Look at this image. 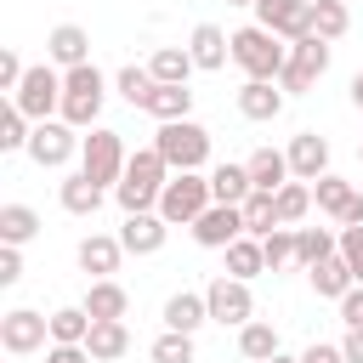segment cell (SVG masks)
I'll return each mask as SVG.
<instances>
[{"instance_id":"obj_1","label":"cell","mask_w":363,"mask_h":363,"mask_svg":"<svg viewBox=\"0 0 363 363\" xmlns=\"http://www.w3.org/2000/svg\"><path fill=\"white\" fill-rule=\"evenodd\" d=\"M164 182H170V164L159 159V147H136L130 164H125V182L113 187V199H119L125 216H142V210H159Z\"/></svg>"},{"instance_id":"obj_2","label":"cell","mask_w":363,"mask_h":363,"mask_svg":"<svg viewBox=\"0 0 363 363\" xmlns=\"http://www.w3.org/2000/svg\"><path fill=\"white\" fill-rule=\"evenodd\" d=\"M233 62H238L250 79H278V74H284V62H289V45H284L272 28L250 23V28H238V34H233Z\"/></svg>"},{"instance_id":"obj_3","label":"cell","mask_w":363,"mask_h":363,"mask_svg":"<svg viewBox=\"0 0 363 363\" xmlns=\"http://www.w3.org/2000/svg\"><path fill=\"white\" fill-rule=\"evenodd\" d=\"M102 96H108V79H102V68L96 62H85V68H68L62 74V119L79 130V125H96V113H102Z\"/></svg>"},{"instance_id":"obj_4","label":"cell","mask_w":363,"mask_h":363,"mask_svg":"<svg viewBox=\"0 0 363 363\" xmlns=\"http://www.w3.org/2000/svg\"><path fill=\"white\" fill-rule=\"evenodd\" d=\"M210 204H216V193H210V176H199V170L170 176V182H164V193H159V216H164L170 227H193Z\"/></svg>"},{"instance_id":"obj_5","label":"cell","mask_w":363,"mask_h":363,"mask_svg":"<svg viewBox=\"0 0 363 363\" xmlns=\"http://www.w3.org/2000/svg\"><path fill=\"white\" fill-rule=\"evenodd\" d=\"M153 147H159V159L182 176V170H199V164L210 159V130H204L199 119H176V125H159Z\"/></svg>"},{"instance_id":"obj_6","label":"cell","mask_w":363,"mask_h":363,"mask_svg":"<svg viewBox=\"0 0 363 363\" xmlns=\"http://www.w3.org/2000/svg\"><path fill=\"white\" fill-rule=\"evenodd\" d=\"M125 164H130V153H125V142H119V130H91L85 136V147H79V170L96 182V187H119L125 182Z\"/></svg>"},{"instance_id":"obj_7","label":"cell","mask_w":363,"mask_h":363,"mask_svg":"<svg viewBox=\"0 0 363 363\" xmlns=\"http://www.w3.org/2000/svg\"><path fill=\"white\" fill-rule=\"evenodd\" d=\"M11 102L34 119V125H45L51 119V108H62V68H51V62H34L28 74H23V85L11 91Z\"/></svg>"},{"instance_id":"obj_8","label":"cell","mask_w":363,"mask_h":363,"mask_svg":"<svg viewBox=\"0 0 363 363\" xmlns=\"http://www.w3.org/2000/svg\"><path fill=\"white\" fill-rule=\"evenodd\" d=\"M323 68H329V40H318V34L295 40V45H289V62H284V74H278L284 96H301V91H312V85L323 79Z\"/></svg>"},{"instance_id":"obj_9","label":"cell","mask_w":363,"mask_h":363,"mask_svg":"<svg viewBox=\"0 0 363 363\" xmlns=\"http://www.w3.org/2000/svg\"><path fill=\"white\" fill-rule=\"evenodd\" d=\"M79 147H85V136H74L68 119H45V125H34V136H28V159H34L40 170H62Z\"/></svg>"},{"instance_id":"obj_10","label":"cell","mask_w":363,"mask_h":363,"mask_svg":"<svg viewBox=\"0 0 363 363\" xmlns=\"http://www.w3.org/2000/svg\"><path fill=\"white\" fill-rule=\"evenodd\" d=\"M204 301H210V323H233V329H244V323H255V295H250V284L244 278H210V289H204Z\"/></svg>"},{"instance_id":"obj_11","label":"cell","mask_w":363,"mask_h":363,"mask_svg":"<svg viewBox=\"0 0 363 363\" xmlns=\"http://www.w3.org/2000/svg\"><path fill=\"white\" fill-rule=\"evenodd\" d=\"M45 340H51V318H40V312H28V306H11V312L0 318V346H6L11 357L40 352Z\"/></svg>"},{"instance_id":"obj_12","label":"cell","mask_w":363,"mask_h":363,"mask_svg":"<svg viewBox=\"0 0 363 363\" xmlns=\"http://www.w3.org/2000/svg\"><path fill=\"white\" fill-rule=\"evenodd\" d=\"M255 23L295 45L312 34V0H255Z\"/></svg>"},{"instance_id":"obj_13","label":"cell","mask_w":363,"mask_h":363,"mask_svg":"<svg viewBox=\"0 0 363 363\" xmlns=\"http://www.w3.org/2000/svg\"><path fill=\"white\" fill-rule=\"evenodd\" d=\"M193 238H199L204 250H227V244H238V238H244V210H238V204H210V210L193 221Z\"/></svg>"},{"instance_id":"obj_14","label":"cell","mask_w":363,"mask_h":363,"mask_svg":"<svg viewBox=\"0 0 363 363\" xmlns=\"http://www.w3.org/2000/svg\"><path fill=\"white\" fill-rule=\"evenodd\" d=\"M45 62L62 68V74H68V68H85V62H91V34H85L79 23H57V28L45 34Z\"/></svg>"},{"instance_id":"obj_15","label":"cell","mask_w":363,"mask_h":363,"mask_svg":"<svg viewBox=\"0 0 363 363\" xmlns=\"http://www.w3.org/2000/svg\"><path fill=\"white\" fill-rule=\"evenodd\" d=\"M164 238H170V221H164L159 210L125 216V227H119V244H125V255H159V250H164Z\"/></svg>"},{"instance_id":"obj_16","label":"cell","mask_w":363,"mask_h":363,"mask_svg":"<svg viewBox=\"0 0 363 363\" xmlns=\"http://www.w3.org/2000/svg\"><path fill=\"white\" fill-rule=\"evenodd\" d=\"M238 113L255 119V125L278 119V113H284V85H278V79H244V85H238Z\"/></svg>"},{"instance_id":"obj_17","label":"cell","mask_w":363,"mask_h":363,"mask_svg":"<svg viewBox=\"0 0 363 363\" xmlns=\"http://www.w3.org/2000/svg\"><path fill=\"white\" fill-rule=\"evenodd\" d=\"M289 176H295V182L329 176V142H323L318 130H301V136L289 142Z\"/></svg>"},{"instance_id":"obj_18","label":"cell","mask_w":363,"mask_h":363,"mask_svg":"<svg viewBox=\"0 0 363 363\" xmlns=\"http://www.w3.org/2000/svg\"><path fill=\"white\" fill-rule=\"evenodd\" d=\"M187 57H193V68L216 74V68H227V57H233V34H221L216 23H199L193 40H187Z\"/></svg>"},{"instance_id":"obj_19","label":"cell","mask_w":363,"mask_h":363,"mask_svg":"<svg viewBox=\"0 0 363 363\" xmlns=\"http://www.w3.org/2000/svg\"><path fill=\"white\" fill-rule=\"evenodd\" d=\"M96 323H125V312H130V295L113 284V278H96L91 289H85V301H79Z\"/></svg>"},{"instance_id":"obj_20","label":"cell","mask_w":363,"mask_h":363,"mask_svg":"<svg viewBox=\"0 0 363 363\" xmlns=\"http://www.w3.org/2000/svg\"><path fill=\"white\" fill-rule=\"evenodd\" d=\"M204 323H210V301H204V295L182 289V295L164 301V329H176V335H199Z\"/></svg>"},{"instance_id":"obj_21","label":"cell","mask_w":363,"mask_h":363,"mask_svg":"<svg viewBox=\"0 0 363 363\" xmlns=\"http://www.w3.org/2000/svg\"><path fill=\"white\" fill-rule=\"evenodd\" d=\"M244 170H250L255 193H278V187L289 182V153H278V147H255V153L244 159Z\"/></svg>"},{"instance_id":"obj_22","label":"cell","mask_w":363,"mask_h":363,"mask_svg":"<svg viewBox=\"0 0 363 363\" xmlns=\"http://www.w3.org/2000/svg\"><path fill=\"white\" fill-rule=\"evenodd\" d=\"M119 261H125V244H119V238H108V233H91V238L79 244V267H85L91 278H113V272H119Z\"/></svg>"},{"instance_id":"obj_23","label":"cell","mask_w":363,"mask_h":363,"mask_svg":"<svg viewBox=\"0 0 363 363\" xmlns=\"http://www.w3.org/2000/svg\"><path fill=\"white\" fill-rule=\"evenodd\" d=\"M57 199H62V210L68 216H96L102 210V187L85 176V170H74V176H62V187H57Z\"/></svg>"},{"instance_id":"obj_24","label":"cell","mask_w":363,"mask_h":363,"mask_svg":"<svg viewBox=\"0 0 363 363\" xmlns=\"http://www.w3.org/2000/svg\"><path fill=\"white\" fill-rule=\"evenodd\" d=\"M329 255H340V238L329 233V227H295V261L312 272L318 261H329Z\"/></svg>"},{"instance_id":"obj_25","label":"cell","mask_w":363,"mask_h":363,"mask_svg":"<svg viewBox=\"0 0 363 363\" xmlns=\"http://www.w3.org/2000/svg\"><path fill=\"white\" fill-rule=\"evenodd\" d=\"M306 278H312V289H318L323 301H346V289H357V278H352V267H346L340 255H329V261H318V267H312Z\"/></svg>"},{"instance_id":"obj_26","label":"cell","mask_w":363,"mask_h":363,"mask_svg":"<svg viewBox=\"0 0 363 363\" xmlns=\"http://www.w3.org/2000/svg\"><path fill=\"white\" fill-rule=\"evenodd\" d=\"M91 323L96 318L85 306H57L51 312V346H85L91 340Z\"/></svg>"},{"instance_id":"obj_27","label":"cell","mask_w":363,"mask_h":363,"mask_svg":"<svg viewBox=\"0 0 363 363\" xmlns=\"http://www.w3.org/2000/svg\"><path fill=\"white\" fill-rule=\"evenodd\" d=\"M147 74H153L159 85H187V74H193L187 45H159V51L147 57Z\"/></svg>"},{"instance_id":"obj_28","label":"cell","mask_w":363,"mask_h":363,"mask_svg":"<svg viewBox=\"0 0 363 363\" xmlns=\"http://www.w3.org/2000/svg\"><path fill=\"white\" fill-rule=\"evenodd\" d=\"M147 113H153L159 125H176V119H187V113H193V91H187V85H153Z\"/></svg>"},{"instance_id":"obj_29","label":"cell","mask_w":363,"mask_h":363,"mask_svg":"<svg viewBox=\"0 0 363 363\" xmlns=\"http://www.w3.org/2000/svg\"><path fill=\"white\" fill-rule=\"evenodd\" d=\"M210 193H216V204H244L255 193V182H250L244 164H216L210 170Z\"/></svg>"},{"instance_id":"obj_30","label":"cell","mask_w":363,"mask_h":363,"mask_svg":"<svg viewBox=\"0 0 363 363\" xmlns=\"http://www.w3.org/2000/svg\"><path fill=\"white\" fill-rule=\"evenodd\" d=\"M238 210H244V233H250V238H267V233L284 227V221H278V193H250Z\"/></svg>"},{"instance_id":"obj_31","label":"cell","mask_w":363,"mask_h":363,"mask_svg":"<svg viewBox=\"0 0 363 363\" xmlns=\"http://www.w3.org/2000/svg\"><path fill=\"white\" fill-rule=\"evenodd\" d=\"M85 352H91L96 363H119V357L130 352V329H125V323H91Z\"/></svg>"},{"instance_id":"obj_32","label":"cell","mask_w":363,"mask_h":363,"mask_svg":"<svg viewBox=\"0 0 363 363\" xmlns=\"http://www.w3.org/2000/svg\"><path fill=\"white\" fill-rule=\"evenodd\" d=\"M312 199H318V210H323V216H335V221H340V216L352 210L357 187H352L346 176H318V182H312Z\"/></svg>"},{"instance_id":"obj_33","label":"cell","mask_w":363,"mask_h":363,"mask_svg":"<svg viewBox=\"0 0 363 363\" xmlns=\"http://www.w3.org/2000/svg\"><path fill=\"white\" fill-rule=\"evenodd\" d=\"M40 233V216H34V204H0V244H28Z\"/></svg>"},{"instance_id":"obj_34","label":"cell","mask_w":363,"mask_h":363,"mask_svg":"<svg viewBox=\"0 0 363 363\" xmlns=\"http://www.w3.org/2000/svg\"><path fill=\"white\" fill-rule=\"evenodd\" d=\"M255 272H267V250H261V238H238V244H227V278H255Z\"/></svg>"},{"instance_id":"obj_35","label":"cell","mask_w":363,"mask_h":363,"mask_svg":"<svg viewBox=\"0 0 363 363\" xmlns=\"http://www.w3.org/2000/svg\"><path fill=\"white\" fill-rule=\"evenodd\" d=\"M238 352H244L250 363L278 357V329H272V323H261V318H255V323H244V329H238Z\"/></svg>"},{"instance_id":"obj_36","label":"cell","mask_w":363,"mask_h":363,"mask_svg":"<svg viewBox=\"0 0 363 363\" xmlns=\"http://www.w3.org/2000/svg\"><path fill=\"white\" fill-rule=\"evenodd\" d=\"M346 28H352L346 0H312V34H318V40H340Z\"/></svg>"},{"instance_id":"obj_37","label":"cell","mask_w":363,"mask_h":363,"mask_svg":"<svg viewBox=\"0 0 363 363\" xmlns=\"http://www.w3.org/2000/svg\"><path fill=\"white\" fill-rule=\"evenodd\" d=\"M153 85H159V79H153L147 68H136V62H125V68L113 74V91H119V96H125L130 108H147V96H153Z\"/></svg>"},{"instance_id":"obj_38","label":"cell","mask_w":363,"mask_h":363,"mask_svg":"<svg viewBox=\"0 0 363 363\" xmlns=\"http://www.w3.org/2000/svg\"><path fill=\"white\" fill-rule=\"evenodd\" d=\"M28 136H34V119L17 108V102H6V113H0V153H28Z\"/></svg>"},{"instance_id":"obj_39","label":"cell","mask_w":363,"mask_h":363,"mask_svg":"<svg viewBox=\"0 0 363 363\" xmlns=\"http://www.w3.org/2000/svg\"><path fill=\"white\" fill-rule=\"evenodd\" d=\"M306 210H312V187H306V182H284V187H278V221L295 227Z\"/></svg>"},{"instance_id":"obj_40","label":"cell","mask_w":363,"mask_h":363,"mask_svg":"<svg viewBox=\"0 0 363 363\" xmlns=\"http://www.w3.org/2000/svg\"><path fill=\"white\" fill-rule=\"evenodd\" d=\"M261 250H267V272H284V267L295 261V227L267 233V238H261Z\"/></svg>"},{"instance_id":"obj_41","label":"cell","mask_w":363,"mask_h":363,"mask_svg":"<svg viewBox=\"0 0 363 363\" xmlns=\"http://www.w3.org/2000/svg\"><path fill=\"white\" fill-rule=\"evenodd\" d=\"M153 363H193V335L164 329V335L153 340Z\"/></svg>"},{"instance_id":"obj_42","label":"cell","mask_w":363,"mask_h":363,"mask_svg":"<svg viewBox=\"0 0 363 363\" xmlns=\"http://www.w3.org/2000/svg\"><path fill=\"white\" fill-rule=\"evenodd\" d=\"M340 261H346L352 278L363 284V227H340Z\"/></svg>"},{"instance_id":"obj_43","label":"cell","mask_w":363,"mask_h":363,"mask_svg":"<svg viewBox=\"0 0 363 363\" xmlns=\"http://www.w3.org/2000/svg\"><path fill=\"white\" fill-rule=\"evenodd\" d=\"M23 74H28V68H23V57H17V51H0V91H17V85H23Z\"/></svg>"},{"instance_id":"obj_44","label":"cell","mask_w":363,"mask_h":363,"mask_svg":"<svg viewBox=\"0 0 363 363\" xmlns=\"http://www.w3.org/2000/svg\"><path fill=\"white\" fill-rule=\"evenodd\" d=\"M17 278H23V250L0 244V284H17Z\"/></svg>"},{"instance_id":"obj_45","label":"cell","mask_w":363,"mask_h":363,"mask_svg":"<svg viewBox=\"0 0 363 363\" xmlns=\"http://www.w3.org/2000/svg\"><path fill=\"white\" fill-rule=\"evenodd\" d=\"M340 323H346V329H363V284L346 289V301H340Z\"/></svg>"},{"instance_id":"obj_46","label":"cell","mask_w":363,"mask_h":363,"mask_svg":"<svg viewBox=\"0 0 363 363\" xmlns=\"http://www.w3.org/2000/svg\"><path fill=\"white\" fill-rule=\"evenodd\" d=\"M301 363H346V352H340V346H329V340H312V346L301 352Z\"/></svg>"},{"instance_id":"obj_47","label":"cell","mask_w":363,"mask_h":363,"mask_svg":"<svg viewBox=\"0 0 363 363\" xmlns=\"http://www.w3.org/2000/svg\"><path fill=\"white\" fill-rule=\"evenodd\" d=\"M45 363H96V357H91L85 346H51V352H45Z\"/></svg>"},{"instance_id":"obj_48","label":"cell","mask_w":363,"mask_h":363,"mask_svg":"<svg viewBox=\"0 0 363 363\" xmlns=\"http://www.w3.org/2000/svg\"><path fill=\"white\" fill-rule=\"evenodd\" d=\"M340 352H346V363H363V329H346Z\"/></svg>"},{"instance_id":"obj_49","label":"cell","mask_w":363,"mask_h":363,"mask_svg":"<svg viewBox=\"0 0 363 363\" xmlns=\"http://www.w3.org/2000/svg\"><path fill=\"white\" fill-rule=\"evenodd\" d=\"M346 96H352V108H363V74H352V85H346Z\"/></svg>"},{"instance_id":"obj_50","label":"cell","mask_w":363,"mask_h":363,"mask_svg":"<svg viewBox=\"0 0 363 363\" xmlns=\"http://www.w3.org/2000/svg\"><path fill=\"white\" fill-rule=\"evenodd\" d=\"M267 363H301V357H284V352H278V357H267Z\"/></svg>"},{"instance_id":"obj_51","label":"cell","mask_w":363,"mask_h":363,"mask_svg":"<svg viewBox=\"0 0 363 363\" xmlns=\"http://www.w3.org/2000/svg\"><path fill=\"white\" fill-rule=\"evenodd\" d=\"M227 6H255V0H227Z\"/></svg>"},{"instance_id":"obj_52","label":"cell","mask_w":363,"mask_h":363,"mask_svg":"<svg viewBox=\"0 0 363 363\" xmlns=\"http://www.w3.org/2000/svg\"><path fill=\"white\" fill-rule=\"evenodd\" d=\"M357 159H363V147H357Z\"/></svg>"}]
</instances>
